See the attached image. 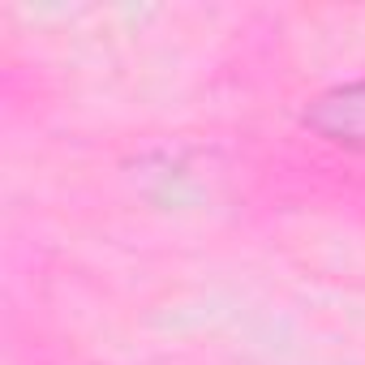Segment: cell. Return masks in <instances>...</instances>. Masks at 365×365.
Instances as JSON below:
<instances>
[{
	"instance_id": "cell-1",
	"label": "cell",
	"mask_w": 365,
	"mask_h": 365,
	"mask_svg": "<svg viewBox=\"0 0 365 365\" xmlns=\"http://www.w3.org/2000/svg\"><path fill=\"white\" fill-rule=\"evenodd\" d=\"M314 129H322L327 138H348V142H361L365 138V82L361 86H344L327 99L314 103Z\"/></svg>"
}]
</instances>
